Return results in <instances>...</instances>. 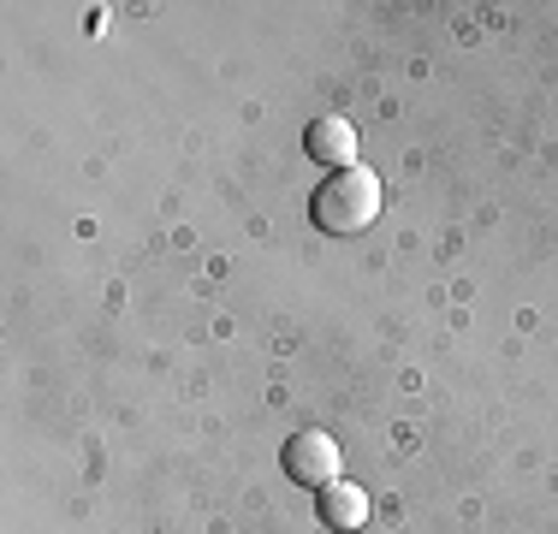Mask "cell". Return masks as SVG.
<instances>
[{"label": "cell", "mask_w": 558, "mask_h": 534, "mask_svg": "<svg viewBox=\"0 0 558 534\" xmlns=\"http://www.w3.org/2000/svg\"><path fill=\"white\" fill-rule=\"evenodd\" d=\"M310 220L333 238H356L380 220V179L368 167H344V172H327L322 191L310 196Z\"/></svg>", "instance_id": "1"}, {"label": "cell", "mask_w": 558, "mask_h": 534, "mask_svg": "<svg viewBox=\"0 0 558 534\" xmlns=\"http://www.w3.org/2000/svg\"><path fill=\"white\" fill-rule=\"evenodd\" d=\"M279 470L298 481V487L322 493V487H333V481H339V446L322 434V427H303V434L286 439V451H279Z\"/></svg>", "instance_id": "2"}, {"label": "cell", "mask_w": 558, "mask_h": 534, "mask_svg": "<svg viewBox=\"0 0 558 534\" xmlns=\"http://www.w3.org/2000/svg\"><path fill=\"white\" fill-rule=\"evenodd\" d=\"M303 155H310L315 167H327V172L356 167V125H351V119H339V113L310 119V131H303Z\"/></svg>", "instance_id": "3"}, {"label": "cell", "mask_w": 558, "mask_h": 534, "mask_svg": "<svg viewBox=\"0 0 558 534\" xmlns=\"http://www.w3.org/2000/svg\"><path fill=\"white\" fill-rule=\"evenodd\" d=\"M315 511H322V529L333 534H356L368 523V493L351 487V481H333V487L315 493Z\"/></svg>", "instance_id": "4"}]
</instances>
